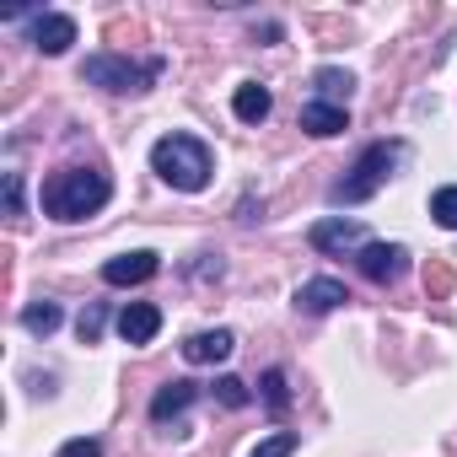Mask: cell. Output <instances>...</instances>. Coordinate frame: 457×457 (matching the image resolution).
Instances as JSON below:
<instances>
[{"instance_id": "cell-1", "label": "cell", "mask_w": 457, "mask_h": 457, "mask_svg": "<svg viewBox=\"0 0 457 457\" xmlns=\"http://www.w3.org/2000/svg\"><path fill=\"white\" fill-rule=\"evenodd\" d=\"M108 194H113L108 172H97V167H65V172H54L44 183V215H54V220H87V215H97L108 204Z\"/></svg>"}, {"instance_id": "cell-2", "label": "cell", "mask_w": 457, "mask_h": 457, "mask_svg": "<svg viewBox=\"0 0 457 457\" xmlns=\"http://www.w3.org/2000/svg\"><path fill=\"white\" fill-rule=\"evenodd\" d=\"M151 172L183 194H199L210 183V145L194 140V135H162L151 145Z\"/></svg>"}, {"instance_id": "cell-3", "label": "cell", "mask_w": 457, "mask_h": 457, "mask_svg": "<svg viewBox=\"0 0 457 457\" xmlns=\"http://www.w3.org/2000/svg\"><path fill=\"white\" fill-rule=\"evenodd\" d=\"M398 162H403V145H398V140H377V145H366L361 162L350 167V178L328 188V199H334V204H361V199H371V194L393 178Z\"/></svg>"}, {"instance_id": "cell-4", "label": "cell", "mask_w": 457, "mask_h": 457, "mask_svg": "<svg viewBox=\"0 0 457 457\" xmlns=\"http://www.w3.org/2000/svg\"><path fill=\"white\" fill-rule=\"evenodd\" d=\"M167 71V60H129V54H87L81 76L103 92H145L156 87Z\"/></svg>"}, {"instance_id": "cell-5", "label": "cell", "mask_w": 457, "mask_h": 457, "mask_svg": "<svg viewBox=\"0 0 457 457\" xmlns=\"http://www.w3.org/2000/svg\"><path fill=\"white\" fill-rule=\"evenodd\" d=\"M355 264H361V275H366L371 286H393V280H403V270H409V248H403V243H366V248L355 253Z\"/></svg>"}, {"instance_id": "cell-6", "label": "cell", "mask_w": 457, "mask_h": 457, "mask_svg": "<svg viewBox=\"0 0 457 457\" xmlns=\"http://www.w3.org/2000/svg\"><path fill=\"white\" fill-rule=\"evenodd\" d=\"M307 243H312L318 253H350V248H366V232H361V220L328 215V220H318L312 232H307Z\"/></svg>"}, {"instance_id": "cell-7", "label": "cell", "mask_w": 457, "mask_h": 457, "mask_svg": "<svg viewBox=\"0 0 457 457\" xmlns=\"http://www.w3.org/2000/svg\"><path fill=\"white\" fill-rule=\"evenodd\" d=\"M156 270H162V259H156L151 248H135V253L108 259V264H103V280H108V286H145Z\"/></svg>"}, {"instance_id": "cell-8", "label": "cell", "mask_w": 457, "mask_h": 457, "mask_svg": "<svg viewBox=\"0 0 457 457\" xmlns=\"http://www.w3.org/2000/svg\"><path fill=\"white\" fill-rule=\"evenodd\" d=\"M237 350V334L232 328H204V334H188L183 339V361L188 366H215V361H226Z\"/></svg>"}, {"instance_id": "cell-9", "label": "cell", "mask_w": 457, "mask_h": 457, "mask_svg": "<svg viewBox=\"0 0 457 457\" xmlns=\"http://www.w3.org/2000/svg\"><path fill=\"white\" fill-rule=\"evenodd\" d=\"M162 334V312L151 307V302H129L124 312H119V339L124 345H151Z\"/></svg>"}, {"instance_id": "cell-10", "label": "cell", "mask_w": 457, "mask_h": 457, "mask_svg": "<svg viewBox=\"0 0 457 457\" xmlns=\"http://www.w3.org/2000/svg\"><path fill=\"white\" fill-rule=\"evenodd\" d=\"M345 302H350V296H345V286H339V280H328V275H318V280H302V286H296V307H302V312H312V318H318V312H334V307H345Z\"/></svg>"}, {"instance_id": "cell-11", "label": "cell", "mask_w": 457, "mask_h": 457, "mask_svg": "<svg viewBox=\"0 0 457 457\" xmlns=\"http://www.w3.org/2000/svg\"><path fill=\"white\" fill-rule=\"evenodd\" d=\"M33 44H38L44 54H65V49L76 44V22H71L65 12H49V17L33 22Z\"/></svg>"}, {"instance_id": "cell-12", "label": "cell", "mask_w": 457, "mask_h": 457, "mask_svg": "<svg viewBox=\"0 0 457 457\" xmlns=\"http://www.w3.org/2000/svg\"><path fill=\"white\" fill-rule=\"evenodd\" d=\"M270 108H275V97H270V87H259V81H243V87L232 92V113H237L243 124H264Z\"/></svg>"}, {"instance_id": "cell-13", "label": "cell", "mask_w": 457, "mask_h": 457, "mask_svg": "<svg viewBox=\"0 0 457 457\" xmlns=\"http://www.w3.org/2000/svg\"><path fill=\"white\" fill-rule=\"evenodd\" d=\"M312 103H334V108H345L350 103V92H355V76L350 71H339V65H323L318 76H312Z\"/></svg>"}, {"instance_id": "cell-14", "label": "cell", "mask_w": 457, "mask_h": 457, "mask_svg": "<svg viewBox=\"0 0 457 457\" xmlns=\"http://www.w3.org/2000/svg\"><path fill=\"white\" fill-rule=\"evenodd\" d=\"M188 403H194V382H167V387H156V398H151V420L167 425V420H178Z\"/></svg>"}, {"instance_id": "cell-15", "label": "cell", "mask_w": 457, "mask_h": 457, "mask_svg": "<svg viewBox=\"0 0 457 457\" xmlns=\"http://www.w3.org/2000/svg\"><path fill=\"white\" fill-rule=\"evenodd\" d=\"M345 124H350V113L334 108V103H307V108H302V129H307V135H339Z\"/></svg>"}, {"instance_id": "cell-16", "label": "cell", "mask_w": 457, "mask_h": 457, "mask_svg": "<svg viewBox=\"0 0 457 457\" xmlns=\"http://www.w3.org/2000/svg\"><path fill=\"white\" fill-rule=\"evenodd\" d=\"M22 328L38 334V339H49V334L60 328V307H54V302H33V307H22Z\"/></svg>"}, {"instance_id": "cell-17", "label": "cell", "mask_w": 457, "mask_h": 457, "mask_svg": "<svg viewBox=\"0 0 457 457\" xmlns=\"http://www.w3.org/2000/svg\"><path fill=\"white\" fill-rule=\"evenodd\" d=\"M264 403H270V414H286L291 409V387H286V371L280 366L264 371Z\"/></svg>"}, {"instance_id": "cell-18", "label": "cell", "mask_w": 457, "mask_h": 457, "mask_svg": "<svg viewBox=\"0 0 457 457\" xmlns=\"http://www.w3.org/2000/svg\"><path fill=\"white\" fill-rule=\"evenodd\" d=\"M430 215L446 226V232H457V183H452V188H436V199H430Z\"/></svg>"}, {"instance_id": "cell-19", "label": "cell", "mask_w": 457, "mask_h": 457, "mask_svg": "<svg viewBox=\"0 0 457 457\" xmlns=\"http://www.w3.org/2000/svg\"><path fill=\"white\" fill-rule=\"evenodd\" d=\"M302 441H296V430H280V436H270V441H259L253 446V457H291Z\"/></svg>"}, {"instance_id": "cell-20", "label": "cell", "mask_w": 457, "mask_h": 457, "mask_svg": "<svg viewBox=\"0 0 457 457\" xmlns=\"http://www.w3.org/2000/svg\"><path fill=\"white\" fill-rule=\"evenodd\" d=\"M215 398H220L226 409H243V403H248V382H237V377H220V382H215Z\"/></svg>"}, {"instance_id": "cell-21", "label": "cell", "mask_w": 457, "mask_h": 457, "mask_svg": "<svg viewBox=\"0 0 457 457\" xmlns=\"http://www.w3.org/2000/svg\"><path fill=\"white\" fill-rule=\"evenodd\" d=\"M103 318H108V312H103L97 302L81 312V323H76V328H81V339H87V345H97V334H103Z\"/></svg>"}, {"instance_id": "cell-22", "label": "cell", "mask_w": 457, "mask_h": 457, "mask_svg": "<svg viewBox=\"0 0 457 457\" xmlns=\"http://www.w3.org/2000/svg\"><path fill=\"white\" fill-rule=\"evenodd\" d=\"M54 457H103V446H97L92 436H76V441H65Z\"/></svg>"}, {"instance_id": "cell-23", "label": "cell", "mask_w": 457, "mask_h": 457, "mask_svg": "<svg viewBox=\"0 0 457 457\" xmlns=\"http://www.w3.org/2000/svg\"><path fill=\"white\" fill-rule=\"evenodd\" d=\"M6 204H12V215H22V178L17 172H6Z\"/></svg>"}]
</instances>
